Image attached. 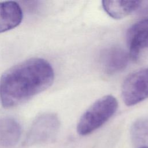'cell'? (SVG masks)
Instances as JSON below:
<instances>
[{"instance_id": "cell-1", "label": "cell", "mask_w": 148, "mask_h": 148, "mask_svg": "<svg viewBox=\"0 0 148 148\" xmlns=\"http://www.w3.org/2000/svg\"><path fill=\"white\" fill-rule=\"evenodd\" d=\"M54 79L50 64L40 58L23 61L0 79V102L5 108L19 105L48 88Z\"/></svg>"}, {"instance_id": "cell-2", "label": "cell", "mask_w": 148, "mask_h": 148, "mask_svg": "<svg viewBox=\"0 0 148 148\" xmlns=\"http://www.w3.org/2000/svg\"><path fill=\"white\" fill-rule=\"evenodd\" d=\"M118 108L116 98L111 95L103 96L95 101L82 115L77 125V131L80 135L92 133L115 113Z\"/></svg>"}, {"instance_id": "cell-3", "label": "cell", "mask_w": 148, "mask_h": 148, "mask_svg": "<svg viewBox=\"0 0 148 148\" xmlns=\"http://www.w3.org/2000/svg\"><path fill=\"white\" fill-rule=\"evenodd\" d=\"M121 96L124 103L129 106L148 98V66L125 78L121 87Z\"/></svg>"}, {"instance_id": "cell-4", "label": "cell", "mask_w": 148, "mask_h": 148, "mask_svg": "<svg viewBox=\"0 0 148 148\" xmlns=\"http://www.w3.org/2000/svg\"><path fill=\"white\" fill-rule=\"evenodd\" d=\"M60 123L57 116L46 113L39 116L33 123L25 140V145L46 143L56 138Z\"/></svg>"}, {"instance_id": "cell-5", "label": "cell", "mask_w": 148, "mask_h": 148, "mask_svg": "<svg viewBox=\"0 0 148 148\" xmlns=\"http://www.w3.org/2000/svg\"><path fill=\"white\" fill-rule=\"evenodd\" d=\"M127 41L131 57L136 60L140 51L148 49V18L131 26L127 31Z\"/></svg>"}, {"instance_id": "cell-6", "label": "cell", "mask_w": 148, "mask_h": 148, "mask_svg": "<svg viewBox=\"0 0 148 148\" xmlns=\"http://www.w3.org/2000/svg\"><path fill=\"white\" fill-rule=\"evenodd\" d=\"M130 60L132 58L130 53L120 47L107 49L101 55L102 65L108 74H114L123 70Z\"/></svg>"}, {"instance_id": "cell-7", "label": "cell", "mask_w": 148, "mask_h": 148, "mask_svg": "<svg viewBox=\"0 0 148 148\" xmlns=\"http://www.w3.org/2000/svg\"><path fill=\"white\" fill-rule=\"evenodd\" d=\"M23 20V12L14 1L0 2V33L18 26Z\"/></svg>"}, {"instance_id": "cell-8", "label": "cell", "mask_w": 148, "mask_h": 148, "mask_svg": "<svg viewBox=\"0 0 148 148\" xmlns=\"http://www.w3.org/2000/svg\"><path fill=\"white\" fill-rule=\"evenodd\" d=\"M21 134L20 124L14 119H0V148H11L18 142Z\"/></svg>"}, {"instance_id": "cell-9", "label": "cell", "mask_w": 148, "mask_h": 148, "mask_svg": "<svg viewBox=\"0 0 148 148\" xmlns=\"http://www.w3.org/2000/svg\"><path fill=\"white\" fill-rule=\"evenodd\" d=\"M140 1H103L105 12L112 18L121 19L138 10Z\"/></svg>"}, {"instance_id": "cell-10", "label": "cell", "mask_w": 148, "mask_h": 148, "mask_svg": "<svg viewBox=\"0 0 148 148\" xmlns=\"http://www.w3.org/2000/svg\"><path fill=\"white\" fill-rule=\"evenodd\" d=\"M130 137L135 147H147L148 117L140 118L133 123L130 129Z\"/></svg>"}, {"instance_id": "cell-11", "label": "cell", "mask_w": 148, "mask_h": 148, "mask_svg": "<svg viewBox=\"0 0 148 148\" xmlns=\"http://www.w3.org/2000/svg\"><path fill=\"white\" fill-rule=\"evenodd\" d=\"M138 13L140 14H148V1H141L138 9Z\"/></svg>"}, {"instance_id": "cell-12", "label": "cell", "mask_w": 148, "mask_h": 148, "mask_svg": "<svg viewBox=\"0 0 148 148\" xmlns=\"http://www.w3.org/2000/svg\"><path fill=\"white\" fill-rule=\"evenodd\" d=\"M140 148H148V147H140Z\"/></svg>"}]
</instances>
